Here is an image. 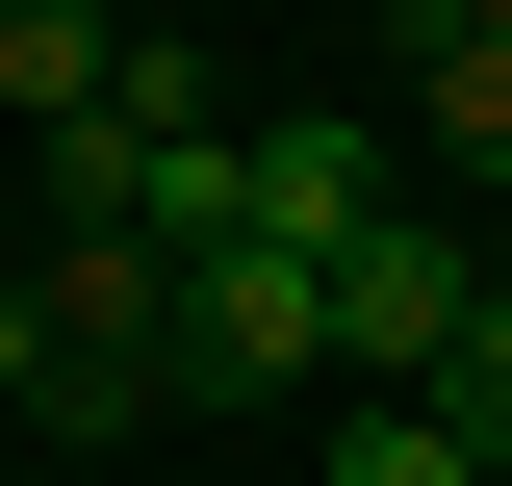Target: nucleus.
<instances>
[{"label":"nucleus","mask_w":512,"mask_h":486,"mask_svg":"<svg viewBox=\"0 0 512 486\" xmlns=\"http://www.w3.org/2000/svg\"><path fill=\"white\" fill-rule=\"evenodd\" d=\"M26 307H52V435L205 410V384H180V256H154V231H52V256H26Z\"/></svg>","instance_id":"1"},{"label":"nucleus","mask_w":512,"mask_h":486,"mask_svg":"<svg viewBox=\"0 0 512 486\" xmlns=\"http://www.w3.org/2000/svg\"><path fill=\"white\" fill-rule=\"evenodd\" d=\"M487 282H512V256L461 231V205H384V231L333 256V384H436L461 333H487Z\"/></svg>","instance_id":"2"},{"label":"nucleus","mask_w":512,"mask_h":486,"mask_svg":"<svg viewBox=\"0 0 512 486\" xmlns=\"http://www.w3.org/2000/svg\"><path fill=\"white\" fill-rule=\"evenodd\" d=\"M180 384L205 410H256V384H333V256H180Z\"/></svg>","instance_id":"3"},{"label":"nucleus","mask_w":512,"mask_h":486,"mask_svg":"<svg viewBox=\"0 0 512 486\" xmlns=\"http://www.w3.org/2000/svg\"><path fill=\"white\" fill-rule=\"evenodd\" d=\"M384 205H410V180H384V128H359V103H282V128H231V231H256V256H359Z\"/></svg>","instance_id":"4"},{"label":"nucleus","mask_w":512,"mask_h":486,"mask_svg":"<svg viewBox=\"0 0 512 486\" xmlns=\"http://www.w3.org/2000/svg\"><path fill=\"white\" fill-rule=\"evenodd\" d=\"M410 154H436V180H512V26H410Z\"/></svg>","instance_id":"5"},{"label":"nucleus","mask_w":512,"mask_h":486,"mask_svg":"<svg viewBox=\"0 0 512 486\" xmlns=\"http://www.w3.org/2000/svg\"><path fill=\"white\" fill-rule=\"evenodd\" d=\"M103 77H128V0H0V128H26V154H52Z\"/></svg>","instance_id":"6"},{"label":"nucleus","mask_w":512,"mask_h":486,"mask_svg":"<svg viewBox=\"0 0 512 486\" xmlns=\"http://www.w3.org/2000/svg\"><path fill=\"white\" fill-rule=\"evenodd\" d=\"M333 486H512V461L436 410V384H359V410H333Z\"/></svg>","instance_id":"7"},{"label":"nucleus","mask_w":512,"mask_h":486,"mask_svg":"<svg viewBox=\"0 0 512 486\" xmlns=\"http://www.w3.org/2000/svg\"><path fill=\"white\" fill-rule=\"evenodd\" d=\"M436 410H461V435H487V461H512V282H487V333H461V359H436Z\"/></svg>","instance_id":"8"},{"label":"nucleus","mask_w":512,"mask_h":486,"mask_svg":"<svg viewBox=\"0 0 512 486\" xmlns=\"http://www.w3.org/2000/svg\"><path fill=\"white\" fill-rule=\"evenodd\" d=\"M0 410H52V307H26V256H0Z\"/></svg>","instance_id":"9"},{"label":"nucleus","mask_w":512,"mask_h":486,"mask_svg":"<svg viewBox=\"0 0 512 486\" xmlns=\"http://www.w3.org/2000/svg\"><path fill=\"white\" fill-rule=\"evenodd\" d=\"M410 26H512V0H410ZM410 26H384V52H410Z\"/></svg>","instance_id":"10"},{"label":"nucleus","mask_w":512,"mask_h":486,"mask_svg":"<svg viewBox=\"0 0 512 486\" xmlns=\"http://www.w3.org/2000/svg\"><path fill=\"white\" fill-rule=\"evenodd\" d=\"M0 256H26V128H0Z\"/></svg>","instance_id":"11"},{"label":"nucleus","mask_w":512,"mask_h":486,"mask_svg":"<svg viewBox=\"0 0 512 486\" xmlns=\"http://www.w3.org/2000/svg\"><path fill=\"white\" fill-rule=\"evenodd\" d=\"M487 256H512V231H487Z\"/></svg>","instance_id":"12"}]
</instances>
